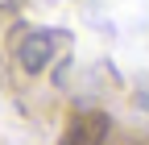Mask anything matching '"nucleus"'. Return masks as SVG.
Instances as JSON below:
<instances>
[{
    "label": "nucleus",
    "instance_id": "f257e3e1",
    "mask_svg": "<svg viewBox=\"0 0 149 145\" xmlns=\"http://www.w3.org/2000/svg\"><path fill=\"white\" fill-rule=\"evenodd\" d=\"M104 137H108V116L87 112V116H74L70 120L62 145H104Z\"/></svg>",
    "mask_w": 149,
    "mask_h": 145
},
{
    "label": "nucleus",
    "instance_id": "f03ea898",
    "mask_svg": "<svg viewBox=\"0 0 149 145\" xmlns=\"http://www.w3.org/2000/svg\"><path fill=\"white\" fill-rule=\"evenodd\" d=\"M66 38L62 33H54V29H46V33H29V42L21 46V62L29 66V70H42L46 62H50V50L54 46H62Z\"/></svg>",
    "mask_w": 149,
    "mask_h": 145
}]
</instances>
